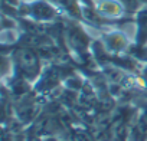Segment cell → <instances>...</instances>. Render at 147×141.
Instances as JSON below:
<instances>
[{"label": "cell", "mask_w": 147, "mask_h": 141, "mask_svg": "<svg viewBox=\"0 0 147 141\" xmlns=\"http://www.w3.org/2000/svg\"><path fill=\"white\" fill-rule=\"evenodd\" d=\"M15 12L22 17L39 23H53L65 17L61 9L56 5H53L51 0H28V2L22 0L20 5L15 9Z\"/></svg>", "instance_id": "1"}, {"label": "cell", "mask_w": 147, "mask_h": 141, "mask_svg": "<svg viewBox=\"0 0 147 141\" xmlns=\"http://www.w3.org/2000/svg\"><path fill=\"white\" fill-rule=\"evenodd\" d=\"M100 39L102 40L105 49L114 55H123L127 52L133 40L121 29H111V30H100Z\"/></svg>", "instance_id": "2"}, {"label": "cell", "mask_w": 147, "mask_h": 141, "mask_svg": "<svg viewBox=\"0 0 147 141\" xmlns=\"http://www.w3.org/2000/svg\"><path fill=\"white\" fill-rule=\"evenodd\" d=\"M95 10L107 19H120L127 16L124 6L118 0H95Z\"/></svg>", "instance_id": "3"}, {"label": "cell", "mask_w": 147, "mask_h": 141, "mask_svg": "<svg viewBox=\"0 0 147 141\" xmlns=\"http://www.w3.org/2000/svg\"><path fill=\"white\" fill-rule=\"evenodd\" d=\"M134 23L137 25L134 43L138 46H146L147 45V6L141 7L134 15Z\"/></svg>", "instance_id": "4"}, {"label": "cell", "mask_w": 147, "mask_h": 141, "mask_svg": "<svg viewBox=\"0 0 147 141\" xmlns=\"http://www.w3.org/2000/svg\"><path fill=\"white\" fill-rule=\"evenodd\" d=\"M125 53L130 55V56H133V58L137 59L138 62L147 65V45H146V46H138V45H136L134 40H133V43L130 45V48L127 49Z\"/></svg>", "instance_id": "5"}]
</instances>
